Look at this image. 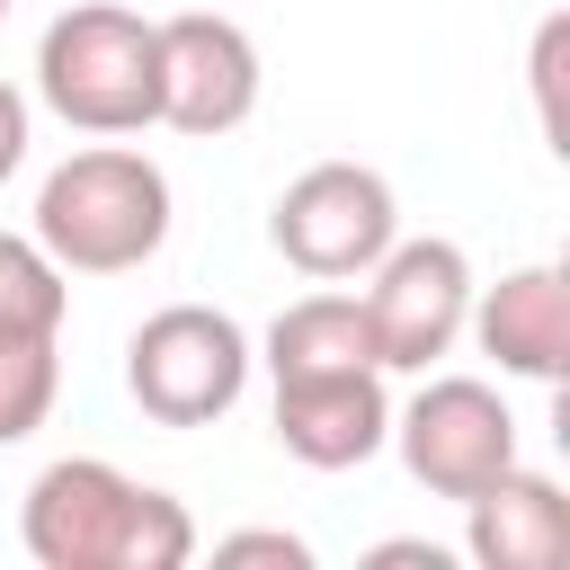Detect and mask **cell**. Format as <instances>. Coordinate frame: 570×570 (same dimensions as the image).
<instances>
[{
  "label": "cell",
  "mask_w": 570,
  "mask_h": 570,
  "mask_svg": "<svg viewBox=\"0 0 570 570\" xmlns=\"http://www.w3.org/2000/svg\"><path fill=\"white\" fill-rule=\"evenodd\" d=\"M27 561L36 570H187L196 561V517L187 499L116 472L107 454H62L27 481L18 508Z\"/></svg>",
  "instance_id": "6da1fadb"
},
{
  "label": "cell",
  "mask_w": 570,
  "mask_h": 570,
  "mask_svg": "<svg viewBox=\"0 0 570 570\" xmlns=\"http://www.w3.org/2000/svg\"><path fill=\"white\" fill-rule=\"evenodd\" d=\"M169 240V178L134 142H89L36 187V249L62 276H125Z\"/></svg>",
  "instance_id": "7a4b0ae2"
},
{
  "label": "cell",
  "mask_w": 570,
  "mask_h": 570,
  "mask_svg": "<svg viewBox=\"0 0 570 570\" xmlns=\"http://www.w3.org/2000/svg\"><path fill=\"white\" fill-rule=\"evenodd\" d=\"M36 98L71 134H98V142L160 125V18L116 9V0L62 9L36 45Z\"/></svg>",
  "instance_id": "3957f363"
},
{
  "label": "cell",
  "mask_w": 570,
  "mask_h": 570,
  "mask_svg": "<svg viewBox=\"0 0 570 570\" xmlns=\"http://www.w3.org/2000/svg\"><path fill=\"white\" fill-rule=\"evenodd\" d=\"M249 365H258L249 330L214 303H160L125 338V392L160 428H214L249 392Z\"/></svg>",
  "instance_id": "277c9868"
},
{
  "label": "cell",
  "mask_w": 570,
  "mask_h": 570,
  "mask_svg": "<svg viewBox=\"0 0 570 570\" xmlns=\"http://www.w3.org/2000/svg\"><path fill=\"white\" fill-rule=\"evenodd\" d=\"M267 240H276L285 267H303L321 285H347L401 240L392 178L365 169V160H312L303 178H285V196L267 214Z\"/></svg>",
  "instance_id": "5b68a950"
},
{
  "label": "cell",
  "mask_w": 570,
  "mask_h": 570,
  "mask_svg": "<svg viewBox=\"0 0 570 570\" xmlns=\"http://www.w3.org/2000/svg\"><path fill=\"white\" fill-rule=\"evenodd\" d=\"M365 338L383 374H428L436 356H454L463 321H472V258L463 240H392L365 267Z\"/></svg>",
  "instance_id": "8992f818"
},
{
  "label": "cell",
  "mask_w": 570,
  "mask_h": 570,
  "mask_svg": "<svg viewBox=\"0 0 570 570\" xmlns=\"http://www.w3.org/2000/svg\"><path fill=\"white\" fill-rule=\"evenodd\" d=\"M392 445H401L419 490L472 499V490H490L517 463V410L481 374H428L410 392V410H392Z\"/></svg>",
  "instance_id": "52a82bcc"
},
{
  "label": "cell",
  "mask_w": 570,
  "mask_h": 570,
  "mask_svg": "<svg viewBox=\"0 0 570 570\" xmlns=\"http://www.w3.org/2000/svg\"><path fill=\"white\" fill-rule=\"evenodd\" d=\"M258 89H267V71H258V45L240 18H223V9L160 18V125H178L196 142L240 134L258 116Z\"/></svg>",
  "instance_id": "ba28073f"
},
{
  "label": "cell",
  "mask_w": 570,
  "mask_h": 570,
  "mask_svg": "<svg viewBox=\"0 0 570 570\" xmlns=\"http://www.w3.org/2000/svg\"><path fill=\"white\" fill-rule=\"evenodd\" d=\"M276 445L312 472H356L392 445V392L383 365H330V374H276Z\"/></svg>",
  "instance_id": "9c48e42d"
},
{
  "label": "cell",
  "mask_w": 570,
  "mask_h": 570,
  "mask_svg": "<svg viewBox=\"0 0 570 570\" xmlns=\"http://www.w3.org/2000/svg\"><path fill=\"white\" fill-rule=\"evenodd\" d=\"M481 356L517 383H561L570 374V276L561 267H508L499 285H472V321Z\"/></svg>",
  "instance_id": "30bf717a"
},
{
  "label": "cell",
  "mask_w": 570,
  "mask_h": 570,
  "mask_svg": "<svg viewBox=\"0 0 570 570\" xmlns=\"http://www.w3.org/2000/svg\"><path fill=\"white\" fill-rule=\"evenodd\" d=\"M463 552L481 570H561V552H570V499H561V481L508 463L490 490L463 499Z\"/></svg>",
  "instance_id": "8fae6325"
},
{
  "label": "cell",
  "mask_w": 570,
  "mask_h": 570,
  "mask_svg": "<svg viewBox=\"0 0 570 570\" xmlns=\"http://www.w3.org/2000/svg\"><path fill=\"white\" fill-rule=\"evenodd\" d=\"M330 365H374L365 303L356 294H303L267 321V374H330Z\"/></svg>",
  "instance_id": "7c38bea8"
},
{
  "label": "cell",
  "mask_w": 570,
  "mask_h": 570,
  "mask_svg": "<svg viewBox=\"0 0 570 570\" xmlns=\"http://www.w3.org/2000/svg\"><path fill=\"white\" fill-rule=\"evenodd\" d=\"M62 392V330H0V445H27Z\"/></svg>",
  "instance_id": "4fadbf2b"
},
{
  "label": "cell",
  "mask_w": 570,
  "mask_h": 570,
  "mask_svg": "<svg viewBox=\"0 0 570 570\" xmlns=\"http://www.w3.org/2000/svg\"><path fill=\"white\" fill-rule=\"evenodd\" d=\"M561 53H570V18H543L534 27V116L552 142H561Z\"/></svg>",
  "instance_id": "5bb4252c"
},
{
  "label": "cell",
  "mask_w": 570,
  "mask_h": 570,
  "mask_svg": "<svg viewBox=\"0 0 570 570\" xmlns=\"http://www.w3.org/2000/svg\"><path fill=\"white\" fill-rule=\"evenodd\" d=\"M214 561H276V570H312V543L285 534V525H240L214 543Z\"/></svg>",
  "instance_id": "9a60e30c"
},
{
  "label": "cell",
  "mask_w": 570,
  "mask_h": 570,
  "mask_svg": "<svg viewBox=\"0 0 570 570\" xmlns=\"http://www.w3.org/2000/svg\"><path fill=\"white\" fill-rule=\"evenodd\" d=\"M18 160H27V98L0 80V187L18 178Z\"/></svg>",
  "instance_id": "2e32d148"
},
{
  "label": "cell",
  "mask_w": 570,
  "mask_h": 570,
  "mask_svg": "<svg viewBox=\"0 0 570 570\" xmlns=\"http://www.w3.org/2000/svg\"><path fill=\"white\" fill-rule=\"evenodd\" d=\"M374 561H428V570H445L436 543H374Z\"/></svg>",
  "instance_id": "e0dca14e"
},
{
  "label": "cell",
  "mask_w": 570,
  "mask_h": 570,
  "mask_svg": "<svg viewBox=\"0 0 570 570\" xmlns=\"http://www.w3.org/2000/svg\"><path fill=\"white\" fill-rule=\"evenodd\" d=\"M0 18H9V0H0Z\"/></svg>",
  "instance_id": "ac0fdd59"
}]
</instances>
